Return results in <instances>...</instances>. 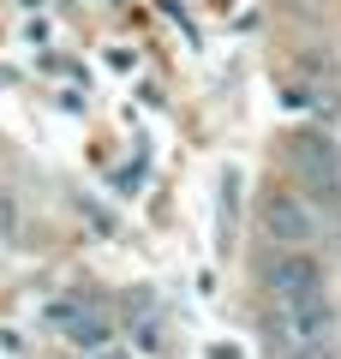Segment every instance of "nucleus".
I'll use <instances>...</instances> for the list:
<instances>
[{
	"label": "nucleus",
	"instance_id": "obj_2",
	"mask_svg": "<svg viewBox=\"0 0 341 359\" xmlns=\"http://www.w3.org/2000/svg\"><path fill=\"white\" fill-rule=\"evenodd\" d=\"M288 168L305 180L312 198H323L329 210L341 204V156H335V144L323 132H293L288 138Z\"/></svg>",
	"mask_w": 341,
	"mask_h": 359
},
{
	"label": "nucleus",
	"instance_id": "obj_3",
	"mask_svg": "<svg viewBox=\"0 0 341 359\" xmlns=\"http://www.w3.org/2000/svg\"><path fill=\"white\" fill-rule=\"evenodd\" d=\"M264 228H269V240L281 245V252H305V240H312V210L300 204L293 192H269L264 198Z\"/></svg>",
	"mask_w": 341,
	"mask_h": 359
},
{
	"label": "nucleus",
	"instance_id": "obj_1",
	"mask_svg": "<svg viewBox=\"0 0 341 359\" xmlns=\"http://www.w3.org/2000/svg\"><path fill=\"white\" fill-rule=\"evenodd\" d=\"M269 299H276V335L281 359H323L329 347V287L323 269L305 252H281L276 269H269Z\"/></svg>",
	"mask_w": 341,
	"mask_h": 359
}]
</instances>
